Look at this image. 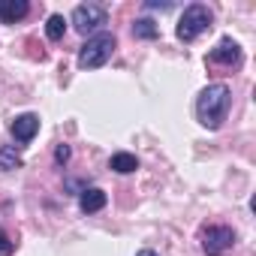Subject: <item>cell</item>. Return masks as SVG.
Listing matches in <instances>:
<instances>
[{
  "label": "cell",
  "instance_id": "cell-1",
  "mask_svg": "<svg viewBox=\"0 0 256 256\" xmlns=\"http://www.w3.org/2000/svg\"><path fill=\"white\" fill-rule=\"evenodd\" d=\"M229 88L226 84H208L199 100H196V118L202 126H208V130H220V124L226 120V112H229Z\"/></svg>",
  "mask_w": 256,
  "mask_h": 256
},
{
  "label": "cell",
  "instance_id": "cell-2",
  "mask_svg": "<svg viewBox=\"0 0 256 256\" xmlns=\"http://www.w3.org/2000/svg\"><path fill=\"white\" fill-rule=\"evenodd\" d=\"M211 22H214V16H211V10H208L205 4H190V6L184 10V16L178 18L175 34H178V40L193 42L196 36H202V34L211 28Z\"/></svg>",
  "mask_w": 256,
  "mask_h": 256
},
{
  "label": "cell",
  "instance_id": "cell-3",
  "mask_svg": "<svg viewBox=\"0 0 256 256\" xmlns=\"http://www.w3.org/2000/svg\"><path fill=\"white\" fill-rule=\"evenodd\" d=\"M114 52V36L112 34H94L78 52V66L82 70H100Z\"/></svg>",
  "mask_w": 256,
  "mask_h": 256
},
{
  "label": "cell",
  "instance_id": "cell-4",
  "mask_svg": "<svg viewBox=\"0 0 256 256\" xmlns=\"http://www.w3.org/2000/svg\"><path fill=\"white\" fill-rule=\"evenodd\" d=\"M106 24V10L100 6V4H82V6H76L72 10V28L78 30V34H94V30H100Z\"/></svg>",
  "mask_w": 256,
  "mask_h": 256
},
{
  "label": "cell",
  "instance_id": "cell-5",
  "mask_svg": "<svg viewBox=\"0 0 256 256\" xmlns=\"http://www.w3.org/2000/svg\"><path fill=\"white\" fill-rule=\"evenodd\" d=\"M235 244V232L229 226H208L202 229V250L208 256H223L226 250H232Z\"/></svg>",
  "mask_w": 256,
  "mask_h": 256
},
{
  "label": "cell",
  "instance_id": "cell-6",
  "mask_svg": "<svg viewBox=\"0 0 256 256\" xmlns=\"http://www.w3.org/2000/svg\"><path fill=\"white\" fill-rule=\"evenodd\" d=\"M208 60H211V64H220V66H235V64L241 60V46H238L232 36H223V40L211 48Z\"/></svg>",
  "mask_w": 256,
  "mask_h": 256
},
{
  "label": "cell",
  "instance_id": "cell-7",
  "mask_svg": "<svg viewBox=\"0 0 256 256\" xmlns=\"http://www.w3.org/2000/svg\"><path fill=\"white\" fill-rule=\"evenodd\" d=\"M36 133H40V118H36L34 112L18 114V118L12 120V136H16V142L28 145V142H34V136H36Z\"/></svg>",
  "mask_w": 256,
  "mask_h": 256
},
{
  "label": "cell",
  "instance_id": "cell-8",
  "mask_svg": "<svg viewBox=\"0 0 256 256\" xmlns=\"http://www.w3.org/2000/svg\"><path fill=\"white\" fill-rule=\"evenodd\" d=\"M30 12L28 0H0V22L4 24H16Z\"/></svg>",
  "mask_w": 256,
  "mask_h": 256
},
{
  "label": "cell",
  "instance_id": "cell-9",
  "mask_svg": "<svg viewBox=\"0 0 256 256\" xmlns=\"http://www.w3.org/2000/svg\"><path fill=\"white\" fill-rule=\"evenodd\" d=\"M78 208H82L84 214H94V211L106 208V193H102L100 187H84L82 196H78Z\"/></svg>",
  "mask_w": 256,
  "mask_h": 256
},
{
  "label": "cell",
  "instance_id": "cell-10",
  "mask_svg": "<svg viewBox=\"0 0 256 256\" xmlns=\"http://www.w3.org/2000/svg\"><path fill=\"white\" fill-rule=\"evenodd\" d=\"M108 166H112V169H114L118 175H130V172H136V169H139V160H136V154L118 151V154H112Z\"/></svg>",
  "mask_w": 256,
  "mask_h": 256
},
{
  "label": "cell",
  "instance_id": "cell-11",
  "mask_svg": "<svg viewBox=\"0 0 256 256\" xmlns=\"http://www.w3.org/2000/svg\"><path fill=\"white\" fill-rule=\"evenodd\" d=\"M22 166V154L16 151V145H4L0 148V169L4 172H12V169H18Z\"/></svg>",
  "mask_w": 256,
  "mask_h": 256
},
{
  "label": "cell",
  "instance_id": "cell-12",
  "mask_svg": "<svg viewBox=\"0 0 256 256\" xmlns=\"http://www.w3.org/2000/svg\"><path fill=\"white\" fill-rule=\"evenodd\" d=\"M133 36H136V40H157V36H160V28H157L151 18H136Z\"/></svg>",
  "mask_w": 256,
  "mask_h": 256
},
{
  "label": "cell",
  "instance_id": "cell-13",
  "mask_svg": "<svg viewBox=\"0 0 256 256\" xmlns=\"http://www.w3.org/2000/svg\"><path fill=\"white\" fill-rule=\"evenodd\" d=\"M64 34H66L64 16H48V22H46V36H48L52 42H58V40H64Z\"/></svg>",
  "mask_w": 256,
  "mask_h": 256
},
{
  "label": "cell",
  "instance_id": "cell-14",
  "mask_svg": "<svg viewBox=\"0 0 256 256\" xmlns=\"http://www.w3.org/2000/svg\"><path fill=\"white\" fill-rule=\"evenodd\" d=\"M12 250H16V241L0 229V256H12Z\"/></svg>",
  "mask_w": 256,
  "mask_h": 256
},
{
  "label": "cell",
  "instance_id": "cell-15",
  "mask_svg": "<svg viewBox=\"0 0 256 256\" xmlns=\"http://www.w3.org/2000/svg\"><path fill=\"white\" fill-rule=\"evenodd\" d=\"M54 160L64 166V163L70 160V148H66V145H58V151H54Z\"/></svg>",
  "mask_w": 256,
  "mask_h": 256
},
{
  "label": "cell",
  "instance_id": "cell-16",
  "mask_svg": "<svg viewBox=\"0 0 256 256\" xmlns=\"http://www.w3.org/2000/svg\"><path fill=\"white\" fill-rule=\"evenodd\" d=\"M136 256H160V253H154V250H139Z\"/></svg>",
  "mask_w": 256,
  "mask_h": 256
}]
</instances>
